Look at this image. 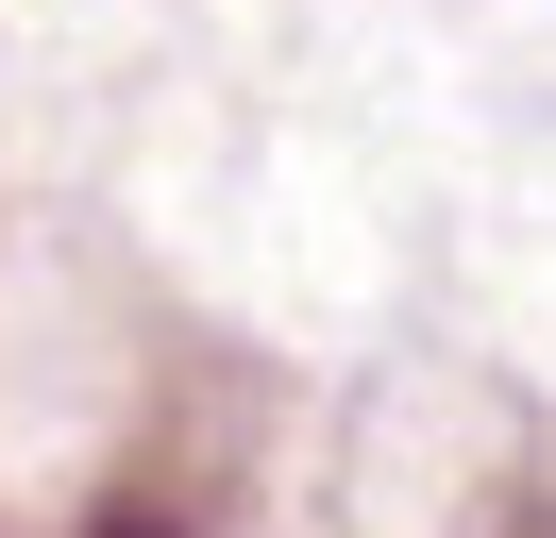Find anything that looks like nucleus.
<instances>
[{
	"label": "nucleus",
	"instance_id": "nucleus-1",
	"mask_svg": "<svg viewBox=\"0 0 556 538\" xmlns=\"http://www.w3.org/2000/svg\"><path fill=\"white\" fill-rule=\"evenodd\" d=\"M102 538H169V522H102Z\"/></svg>",
	"mask_w": 556,
	"mask_h": 538
}]
</instances>
